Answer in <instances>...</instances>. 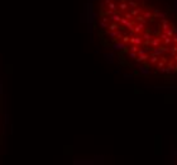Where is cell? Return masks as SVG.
I'll return each instance as SVG.
<instances>
[{
    "mask_svg": "<svg viewBox=\"0 0 177 165\" xmlns=\"http://www.w3.org/2000/svg\"><path fill=\"white\" fill-rule=\"evenodd\" d=\"M96 31L127 66L177 80V6L173 0H97Z\"/></svg>",
    "mask_w": 177,
    "mask_h": 165,
    "instance_id": "1",
    "label": "cell"
}]
</instances>
